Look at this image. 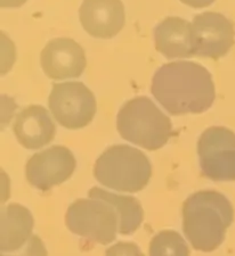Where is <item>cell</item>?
I'll return each instance as SVG.
<instances>
[{"mask_svg":"<svg viewBox=\"0 0 235 256\" xmlns=\"http://www.w3.org/2000/svg\"><path fill=\"white\" fill-rule=\"evenodd\" d=\"M117 128L123 139L147 150H160L172 134L170 118L145 96L130 99L121 107Z\"/></svg>","mask_w":235,"mask_h":256,"instance_id":"cell-3","label":"cell"},{"mask_svg":"<svg viewBox=\"0 0 235 256\" xmlns=\"http://www.w3.org/2000/svg\"><path fill=\"white\" fill-rule=\"evenodd\" d=\"M73 152L64 146H54L37 152L27 163V179L41 192L67 181L76 170Z\"/></svg>","mask_w":235,"mask_h":256,"instance_id":"cell-8","label":"cell"},{"mask_svg":"<svg viewBox=\"0 0 235 256\" xmlns=\"http://www.w3.org/2000/svg\"><path fill=\"white\" fill-rule=\"evenodd\" d=\"M148 253L150 256H189V250L178 232L163 230L151 240Z\"/></svg>","mask_w":235,"mask_h":256,"instance_id":"cell-16","label":"cell"},{"mask_svg":"<svg viewBox=\"0 0 235 256\" xmlns=\"http://www.w3.org/2000/svg\"><path fill=\"white\" fill-rule=\"evenodd\" d=\"M179 2L193 8H204L211 5L215 0H179Z\"/></svg>","mask_w":235,"mask_h":256,"instance_id":"cell-19","label":"cell"},{"mask_svg":"<svg viewBox=\"0 0 235 256\" xmlns=\"http://www.w3.org/2000/svg\"><path fill=\"white\" fill-rule=\"evenodd\" d=\"M195 56L218 60L225 56L234 44V26L224 15L205 12L192 22Z\"/></svg>","mask_w":235,"mask_h":256,"instance_id":"cell-9","label":"cell"},{"mask_svg":"<svg viewBox=\"0 0 235 256\" xmlns=\"http://www.w3.org/2000/svg\"><path fill=\"white\" fill-rule=\"evenodd\" d=\"M41 68L53 80L79 78L84 73L87 60L84 49L69 38H55L49 41L40 54Z\"/></svg>","mask_w":235,"mask_h":256,"instance_id":"cell-10","label":"cell"},{"mask_svg":"<svg viewBox=\"0 0 235 256\" xmlns=\"http://www.w3.org/2000/svg\"><path fill=\"white\" fill-rule=\"evenodd\" d=\"M151 176L152 168L147 156L127 144L109 147L94 166V176L98 182L117 192H141L147 186Z\"/></svg>","mask_w":235,"mask_h":256,"instance_id":"cell-4","label":"cell"},{"mask_svg":"<svg viewBox=\"0 0 235 256\" xmlns=\"http://www.w3.org/2000/svg\"><path fill=\"white\" fill-rule=\"evenodd\" d=\"M34 216L30 210L20 204H10L2 210L0 250L12 253L26 245L32 236Z\"/></svg>","mask_w":235,"mask_h":256,"instance_id":"cell-14","label":"cell"},{"mask_svg":"<svg viewBox=\"0 0 235 256\" xmlns=\"http://www.w3.org/2000/svg\"><path fill=\"white\" fill-rule=\"evenodd\" d=\"M27 2V0H0V6L3 8L21 7Z\"/></svg>","mask_w":235,"mask_h":256,"instance_id":"cell-20","label":"cell"},{"mask_svg":"<svg viewBox=\"0 0 235 256\" xmlns=\"http://www.w3.org/2000/svg\"><path fill=\"white\" fill-rule=\"evenodd\" d=\"M0 256H48V253L43 240L37 234H32L22 248L12 252V253L2 252Z\"/></svg>","mask_w":235,"mask_h":256,"instance_id":"cell-17","label":"cell"},{"mask_svg":"<svg viewBox=\"0 0 235 256\" xmlns=\"http://www.w3.org/2000/svg\"><path fill=\"white\" fill-rule=\"evenodd\" d=\"M197 155L203 174L213 181H235V134L212 126L202 132Z\"/></svg>","mask_w":235,"mask_h":256,"instance_id":"cell-7","label":"cell"},{"mask_svg":"<svg viewBox=\"0 0 235 256\" xmlns=\"http://www.w3.org/2000/svg\"><path fill=\"white\" fill-rule=\"evenodd\" d=\"M48 106L56 121L70 130L87 126L96 114V99L82 82L55 84Z\"/></svg>","mask_w":235,"mask_h":256,"instance_id":"cell-6","label":"cell"},{"mask_svg":"<svg viewBox=\"0 0 235 256\" xmlns=\"http://www.w3.org/2000/svg\"><path fill=\"white\" fill-rule=\"evenodd\" d=\"M105 256H145L135 242H119L109 247Z\"/></svg>","mask_w":235,"mask_h":256,"instance_id":"cell-18","label":"cell"},{"mask_svg":"<svg viewBox=\"0 0 235 256\" xmlns=\"http://www.w3.org/2000/svg\"><path fill=\"white\" fill-rule=\"evenodd\" d=\"M65 224L71 232L101 245L112 242L119 218L111 204L101 200H78L69 206Z\"/></svg>","mask_w":235,"mask_h":256,"instance_id":"cell-5","label":"cell"},{"mask_svg":"<svg viewBox=\"0 0 235 256\" xmlns=\"http://www.w3.org/2000/svg\"><path fill=\"white\" fill-rule=\"evenodd\" d=\"M13 131L23 147L39 150L54 139L56 126L45 107L31 105L16 115Z\"/></svg>","mask_w":235,"mask_h":256,"instance_id":"cell-12","label":"cell"},{"mask_svg":"<svg viewBox=\"0 0 235 256\" xmlns=\"http://www.w3.org/2000/svg\"><path fill=\"white\" fill-rule=\"evenodd\" d=\"M233 218L232 204L218 192H197L184 202L183 230L196 250H217L224 242Z\"/></svg>","mask_w":235,"mask_h":256,"instance_id":"cell-2","label":"cell"},{"mask_svg":"<svg viewBox=\"0 0 235 256\" xmlns=\"http://www.w3.org/2000/svg\"><path fill=\"white\" fill-rule=\"evenodd\" d=\"M156 50L166 58L195 56L192 23L180 18H167L154 30Z\"/></svg>","mask_w":235,"mask_h":256,"instance_id":"cell-13","label":"cell"},{"mask_svg":"<svg viewBox=\"0 0 235 256\" xmlns=\"http://www.w3.org/2000/svg\"><path fill=\"white\" fill-rule=\"evenodd\" d=\"M79 18L88 34L98 39H111L125 26V7L121 0H84Z\"/></svg>","mask_w":235,"mask_h":256,"instance_id":"cell-11","label":"cell"},{"mask_svg":"<svg viewBox=\"0 0 235 256\" xmlns=\"http://www.w3.org/2000/svg\"><path fill=\"white\" fill-rule=\"evenodd\" d=\"M88 196L93 200H104L113 206L119 218V234H131L142 224L144 212L137 198L117 195L98 187L90 189Z\"/></svg>","mask_w":235,"mask_h":256,"instance_id":"cell-15","label":"cell"},{"mask_svg":"<svg viewBox=\"0 0 235 256\" xmlns=\"http://www.w3.org/2000/svg\"><path fill=\"white\" fill-rule=\"evenodd\" d=\"M151 92L171 115L199 114L209 110L215 100L212 76L194 62H174L156 70Z\"/></svg>","mask_w":235,"mask_h":256,"instance_id":"cell-1","label":"cell"}]
</instances>
